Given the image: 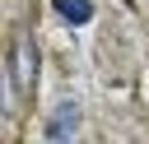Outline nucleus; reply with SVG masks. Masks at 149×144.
Returning a JSON list of instances; mask_svg holds the SVG:
<instances>
[{
	"instance_id": "nucleus-1",
	"label": "nucleus",
	"mask_w": 149,
	"mask_h": 144,
	"mask_svg": "<svg viewBox=\"0 0 149 144\" xmlns=\"http://www.w3.org/2000/svg\"><path fill=\"white\" fill-rule=\"evenodd\" d=\"M74 130H79V107H74V102H61V107L51 111V121H47V139H51V144H65Z\"/></svg>"
},
{
	"instance_id": "nucleus-3",
	"label": "nucleus",
	"mask_w": 149,
	"mask_h": 144,
	"mask_svg": "<svg viewBox=\"0 0 149 144\" xmlns=\"http://www.w3.org/2000/svg\"><path fill=\"white\" fill-rule=\"evenodd\" d=\"M51 5H56V14L70 19V23H88V19H93V5H88V0H51Z\"/></svg>"
},
{
	"instance_id": "nucleus-2",
	"label": "nucleus",
	"mask_w": 149,
	"mask_h": 144,
	"mask_svg": "<svg viewBox=\"0 0 149 144\" xmlns=\"http://www.w3.org/2000/svg\"><path fill=\"white\" fill-rule=\"evenodd\" d=\"M33 74H37V56H33L28 42H19L14 46V60H9V84H28Z\"/></svg>"
}]
</instances>
